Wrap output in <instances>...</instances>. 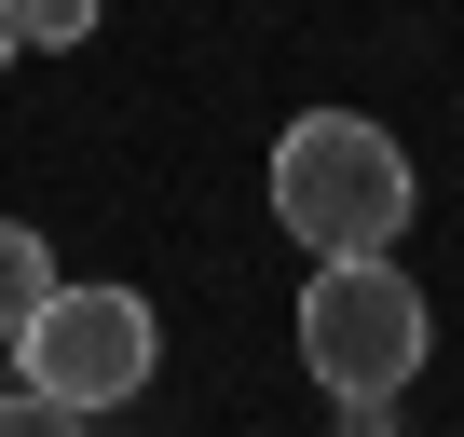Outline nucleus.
I'll use <instances>...</instances> for the list:
<instances>
[{
  "label": "nucleus",
  "instance_id": "f257e3e1",
  "mask_svg": "<svg viewBox=\"0 0 464 437\" xmlns=\"http://www.w3.org/2000/svg\"><path fill=\"white\" fill-rule=\"evenodd\" d=\"M274 218H287L314 260L396 247V233H410V151H396V123H369V110H301V123L274 137Z\"/></svg>",
  "mask_w": 464,
  "mask_h": 437
},
{
  "label": "nucleus",
  "instance_id": "f03ea898",
  "mask_svg": "<svg viewBox=\"0 0 464 437\" xmlns=\"http://www.w3.org/2000/svg\"><path fill=\"white\" fill-rule=\"evenodd\" d=\"M301 369L328 396H410V369H423V287L396 274V247L314 260V287H301Z\"/></svg>",
  "mask_w": 464,
  "mask_h": 437
},
{
  "label": "nucleus",
  "instance_id": "7ed1b4c3",
  "mask_svg": "<svg viewBox=\"0 0 464 437\" xmlns=\"http://www.w3.org/2000/svg\"><path fill=\"white\" fill-rule=\"evenodd\" d=\"M14 369L96 423V410H123V396L164 369V328H150V301H137V287H69V274H55V301L14 328Z\"/></svg>",
  "mask_w": 464,
  "mask_h": 437
},
{
  "label": "nucleus",
  "instance_id": "20e7f679",
  "mask_svg": "<svg viewBox=\"0 0 464 437\" xmlns=\"http://www.w3.org/2000/svg\"><path fill=\"white\" fill-rule=\"evenodd\" d=\"M55 301V233H28V218H0V328H28Z\"/></svg>",
  "mask_w": 464,
  "mask_h": 437
},
{
  "label": "nucleus",
  "instance_id": "39448f33",
  "mask_svg": "<svg viewBox=\"0 0 464 437\" xmlns=\"http://www.w3.org/2000/svg\"><path fill=\"white\" fill-rule=\"evenodd\" d=\"M14 28H28V55H69V42H96V0H14Z\"/></svg>",
  "mask_w": 464,
  "mask_h": 437
},
{
  "label": "nucleus",
  "instance_id": "423d86ee",
  "mask_svg": "<svg viewBox=\"0 0 464 437\" xmlns=\"http://www.w3.org/2000/svg\"><path fill=\"white\" fill-rule=\"evenodd\" d=\"M0 437H82V410L42 396V383H0Z\"/></svg>",
  "mask_w": 464,
  "mask_h": 437
},
{
  "label": "nucleus",
  "instance_id": "0eeeda50",
  "mask_svg": "<svg viewBox=\"0 0 464 437\" xmlns=\"http://www.w3.org/2000/svg\"><path fill=\"white\" fill-rule=\"evenodd\" d=\"M14 55H28V28H14V0H0V69H14Z\"/></svg>",
  "mask_w": 464,
  "mask_h": 437
},
{
  "label": "nucleus",
  "instance_id": "6e6552de",
  "mask_svg": "<svg viewBox=\"0 0 464 437\" xmlns=\"http://www.w3.org/2000/svg\"><path fill=\"white\" fill-rule=\"evenodd\" d=\"M0 383H28V369H14V328H0Z\"/></svg>",
  "mask_w": 464,
  "mask_h": 437
}]
</instances>
